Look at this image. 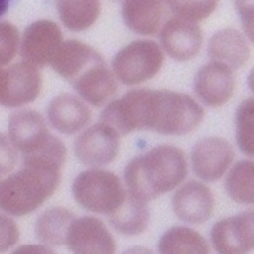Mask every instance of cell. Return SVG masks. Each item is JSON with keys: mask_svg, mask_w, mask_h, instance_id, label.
Masks as SVG:
<instances>
[{"mask_svg": "<svg viewBox=\"0 0 254 254\" xmlns=\"http://www.w3.org/2000/svg\"><path fill=\"white\" fill-rule=\"evenodd\" d=\"M75 253H114L116 241L104 223L94 216H83L71 222L65 240Z\"/></svg>", "mask_w": 254, "mask_h": 254, "instance_id": "cell-12", "label": "cell"}, {"mask_svg": "<svg viewBox=\"0 0 254 254\" xmlns=\"http://www.w3.org/2000/svg\"><path fill=\"white\" fill-rule=\"evenodd\" d=\"M165 56L152 40H136L121 49L113 60V72L127 86L139 85L157 75Z\"/></svg>", "mask_w": 254, "mask_h": 254, "instance_id": "cell-5", "label": "cell"}, {"mask_svg": "<svg viewBox=\"0 0 254 254\" xmlns=\"http://www.w3.org/2000/svg\"><path fill=\"white\" fill-rule=\"evenodd\" d=\"M10 0H0V17H1L9 7Z\"/></svg>", "mask_w": 254, "mask_h": 254, "instance_id": "cell-32", "label": "cell"}, {"mask_svg": "<svg viewBox=\"0 0 254 254\" xmlns=\"http://www.w3.org/2000/svg\"><path fill=\"white\" fill-rule=\"evenodd\" d=\"M20 237L16 224L9 216L0 213V252H5L13 247Z\"/></svg>", "mask_w": 254, "mask_h": 254, "instance_id": "cell-29", "label": "cell"}, {"mask_svg": "<svg viewBox=\"0 0 254 254\" xmlns=\"http://www.w3.org/2000/svg\"><path fill=\"white\" fill-rule=\"evenodd\" d=\"M51 134L43 117L35 111L23 110L11 114L8 120V137L23 155L41 149Z\"/></svg>", "mask_w": 254, "mask_h": 254, "instance_id": "cell-15", "label": "cell"}, {"mask_svg": "<svg viewBox=\"0 0 254 254\" xmlns=\"http://www.w3.org/2000/svg\"><path fill=\"white\" fill-rule=\"evenodd\" d=\"M187 173L183 150L160 145L133 158L125 169V181L129 194L148 202L178 187Z\"/></svg>", "mask_w": 254, "mask_h": 254, "instance_id": "cell-3", "label": "cell"}, {"mask_svg": "<svg viewBox=\"0 0 254 254\" xmlns=\"http://www.w3.org/2000/svg\"><path fill=\"white\" fill-rule=\"evenodd\" d=\"M47 116L53 128L65 135H74L82 131L92 119L88 106L80 98L67 93L50 101Z\"/></svg>", "mask_w": 254, "mask_h": 254, "instance_id": "cell-17", "label": "cell"}, {"mask_svg": "<svg viewBox=\"0 0 254 254\" xmlns=\"http://www.w3.org/2000/svg\"><path fill=\"white\" fill-rule=\"evenodd\" d=\"M191 158L194 173L198 178L206 182H216L231 166L235 150L223 138L206 137L194 145Z\"/></svg>", "mask_w": 254, "mask_h": 254, "instance_id": "cell-9", "label": "cell"}, {"mask_svg": "<svg viewBox=\"0 0 254 254\" xmlns=\"http://www.w3.org/2000/svg\"><path fill=\"white\" fill-rule=\"evenodd\" d=\"M63 42V32L57 23L49 20L36 21L23 34L21 57L24 62L37 67L46 66L51 64Z\"/></svg>", "mask_w": 254, "mask_h": 254, "instance_id": "cell-7", "label": "cell"}, {"mask_svg": "<svg viewBox=\"0 0 254 254\" xmlns=\"http://www.w3.org/2000/svg\"><path fill=\"white\" fill-rule=\"evenodd\" d=\"M253 161H238L230 171L226 179V190L235 202L240 204H252L253 194Z\"/></svg>", "mask_w": 254, "mask_h": 254, "instance_id": "cell-25", "label": "cell"}, {"mask_svg": "<svg viewBox=\"0 0 254 254\" xmlns=\"http://www.w3.org/2000/svg\"><path fill=\"white\" fill-rule=\"evenodd\" d=\"M76 201L85 209L110 215L124 202L127 192L121 179L101 169L82 172L72 184Z\"/></svg>", "mask_w": 254, "mask_h": 254, "instance_id": "cell-4", "label": "cell"}, {"mask_svg": "<svg viewBox=\"0 0 254 254\" xmlns=\"http://www.w3.org/2000/svg\"><path fill=\"white\" fill-rule=\"evenodd\" d=\"M210 239L215 251L220 253H245L254 245L253 211H243L226 217L214 224Z\"/></svg>", "mask_w": 254, "mask_h": 254, "instance_id": "cell-11", "label": "cell"}, {"mask_svg": "<svg viewBox=\"0 0 254 254\" xmlns=\"http://www.w3.org/2000/svg\"><path fill=\"white\" fill-rule=\"evenodd\" d=\"M20 33L8 22H0V66L9 64L20 49Z\"/></svg>", "mask_w": 254, "mask_h": 254, "instance_id": "cell-28", "label": "cell"}, {"mask_svg": "<svg viewBox=\"0 0 254 254\" xmlns=\"http://www.w3.org/2000/svg\"><path fill=\"white\" fill-rule=\"evenodd\" d=\"M17 149L9 137L0 133V176L10 173L16 166Z\"/></svg>", "mask_w": 254, "mask_h": 254, "instance_id": "cell-30", "label": "cell"}, {"mask_svg": "<svg viewBox=\"0 0 254 254\" xmlns=\"http://www.w3.org/2000/svg\"><path fill=\"white\" fill-rule=\"evenodd\" d=\"M172 205L181 221L191 225H201L207 222L213 213L214 198L207 186L190 181L174 194Z\"/></svg>", "mask_w": 254, "mask_h": 254, "instance_id": "cell-14", "label": "cell"}, {"mask_svg": "<svg viewBox=\"0 0 254 254\" xmlns=\"http://www.w3.org/2000/svg\"><path fill=\"white\" fill-rule=\"evenodd\" d=\"M100 61H103L102 56L93 47L71 39L61 44L50 64L57 74L72 82L90 65Z\"/></svg>", "mask_w": 254, "mask_h": 254, "instance_id": "cell-18", "label": "cell"}, {"mask_svg": "<svg viewBox=\"0 0 254 254\" xmlns=\"http://www.w3.org/2000/svg\"><path fill=\"white\" fill-rule=\"evenodd\" d=\"M60 19L69 31L82 32L91 28L100 14V0H56Z\"/></svg>", "mask_w": 254, "mask_h": 254, "instance_id": "cell-23", "label": "cell"}, {"mask_svg": "<svg viewBox=\"0 0 254 254\" xmlns=\"http://www.w3.org/2000/svg\"><path fill=\"white\" fill-rule=\"evenodd\" d=\"M236 87L234 71L227 64L212 61L201 66L194 81L198 98L210 107H220L233 96Z\"/></svg>", "mask_w": 254, "mask_h": 254, "instance_id": "cell-10", "label": "cell"}, {"mask_svg": "<svg viewBox=\"0 0 254 254\" xmlns=\"http://www.w3.org/2000/svg\"><path fill=\"white\" fill-rule=\"evenodd\" d=\"M120 151V137L110 127L98 123L84 131L75 142V154L87 166L110 165Z\"/></svg>", "mask_w": 254, "mask_h": 254, "instance_id": "cell-8", "label": "cell"}, {"mask_svg": "<svg viewBox=\"0 0 254 254\" xmlns=\"http://www.w3.org/2000/svg\"><path fill=\"white\" fill-rule=\"evenodd\" d=\"M1 69H2V66H0V76H1Z\"/></svg>", "mask_w": 254, "mask_h": 254, "instance_id": "cell-34", "label": "cell"}, {"mask_svg": "<svg viewBox=\"0 0 254 254\" xmlns=\"http://www.w3.org/2000/svg\"><path fill=\"white\" fill-rule=\"evenodd\" d=\"M253 111L254 102L247 98L236 113V138L238 146L247 156H253Z\"/></svg>", "mask_w": 254, "mask_h": 254, "instance_id": "cell-26", "label": "cell"}, {"mask_svg": "<svg viewBox=\"0 0 254 254\" xmlns=\"http://www.w3.org/2000/svg\"><path fill=\"white\" fill-rule=\"evenodd\" d=\"M242 24L248 38L253 40V0H235Z\"/></svg>", "mask_w": 254, "mask_h": 254, "instance_id": "cell-31", "label": "cell"}, {"mask_svg": "<svg viewBox=\"0 0 254 254\" xmlns=\"http://www.w3.org/2000/svg\"><path fill=\"white\" fill-rule=\"evenodd\" d=\"M161 1H163V2H165L166 4H168V5H170L171 4V2L173 1V0H161Z\"/></svg>", "mask_w": 254, "mask_h": 254, "instance_id": "cell-33", "label": "cell"}, {"mask_svg": "<svg viewBox=\"0 0 254 254\" xmlns=\"http://www.w3.org/2000/svg\"><path fill=\"white\" fill-rule=\"evenodd\" d=\"M161 253H209L206 240L196 231L186 227H173L159 240Z\"/></svg>", "mask_w": 254, "mask_h": 254, "instance_id": "cell-24", "label": "cell"}, {"mask_svg": "<svg viewBox=\"0 0 254 254\" xmlns=\"http://www.w3.org/2000/svg\"><path fill=\"white\" fill-rule=\"evenodd\" d=\"M107 217L112 227L120 234L136 236L147 229L150 213L146 202L127 192L122 205Z\"/></svg>", "mask_w": 254, "mask_h": 254, "instance_id": "cell-21", "label": "cell"}, {"mask_svg": "<svg viewBox=\"0 0 254 254\" xmlns=\"http://www.w3.org/2000/svg\"><path fill=\"white\" fill-rule=\"evenodd\" d=\"M62 168L47 157L23 156L22 169L0 182V210L23 216L39 208L59 188Z\"/></svg>", "mask_w": 254, "mask_h": 254, "instance_id": "cell-2", "label": "cell"}, {"mask_svg": "<svg viewBox=\"0 0 254 254\" xmlns=\"http://www.w3.org/2000/svg\"><path fill=\"white\" fill-rule=\"evenodd\" d=\"M131 94L139 130L182 136L193 132L204 118L203 108L187 94L150 89H135Z\"/></svg>", "mask_w": 254, "mask_h": 254, "instance_id": "cell-1", "label": "cell"}, {"mask_svg": "<svg viewBox=\"0 0 254 254\" xmlns=\"http://www.w3.org/2000/svg\"><path fill=\"white\" fill-rule=\"evenodd\" d=\"M75 215L64 207L57 206L45 210L37 220L35 234L45 246L60 247L65 245L66 234Z\"/></svg>", "mask_w": 254, "mask_h": 254, "instance_id": "cell-22", "label": "cell"}, {"mask_svg": "<svg viewBox=\"0 0 254 254\" xmlns=\"http://www.w3.org/2000/svg\"><path fill=\"white\" fill-rule=\"evenodd\" d=\"M159 38L162 48L178 62H186L196 58L203 42L202 31L197 24L179 17H173L163 25Z\"/></svg>", "mask_w": 254, "mask_h": 254, "instance_id": "cell-13", "label": "cell"}, {"mask_svg": "<svg viewBox=\"0 0 254 254\" xmlns=\"http://www.w3.org/2000/svg\"><path fill=\"white\" fill-rule=\"evenodd\" d=\"M163 8L160 0H124L123 20L131 31L151 36L160 28Z\"/></svg>", "mask_w": 254, "mask_h": 254, "instance_id": "cell-20", "label": "cell"}, {"mask_svg": "<svg viewBox=\"0 0 254 254\" xmlns=\"http://www.w3.org/2000/svg\"><path fill=\"white\" fill-rule=\"evenodd\" d=\"M42 77L39 67L26 62L3 66L0 105L21 107L36 100L41 92Z\"/></svg>", "mask_w": 254, "mask_h": 254, "instance_id": "cell-6", "label": "cell"}, {"mask_svg": "<svg viewBox=\"0 0 254 254\" xmlns=\"http://www.w3.org/2000/svg\"><path fill=\"white\" fill-rule=\"evenodd\" d=\"M220 0H174L170 7L179 19L190 23H200L210 16Z\"/></svg>", "mask_w": 254, "mask_h": 254, "instance_id": "cell-27", "label": "cell"}, {"mask_svg": "<svg viewBox=\"0 0 254 254\" xmlns=\"http://www.w3.org/2000/svg\"><path fill=\"white\" fill-rule=\"evenodd\" d=\"M70 83L83 100L96 107L104 105L118 90L117 79L104 60L90 65Z\"/></svg>", "mask_w": 254, "mask_h": 254, "instance_id": "cell-16", "label": "cell"}, {"mask_svg": "<svg viewBox=\"0 0 254 254\" xmlns=\"http://www.w3.org/2000/svg\"><path fill=\"white\" fill-rule=\"evenodd\" d=\"M112 1H120V0H112Z\"/></svg>", "mask_w": 254, "mask_h": 254, "instance_id": "cell-35", "label": "cell"}, {"mask_svg": "<svg viewBox=\"0 0 254 254\" xmlns=\"http://www.w3.org/2000/svg\"><path fill=\"white\" fill-rule=\"evenodd\" d=\"M208 56L212 61L223 63L232 69H238L247 64L250 47L245 36L239 31L224 29L210 38Z\"/></svg>", "mask_w": 254, "mask_h": 254, "instance_id": "cell-19", "label": "cell"}]
</instances>
